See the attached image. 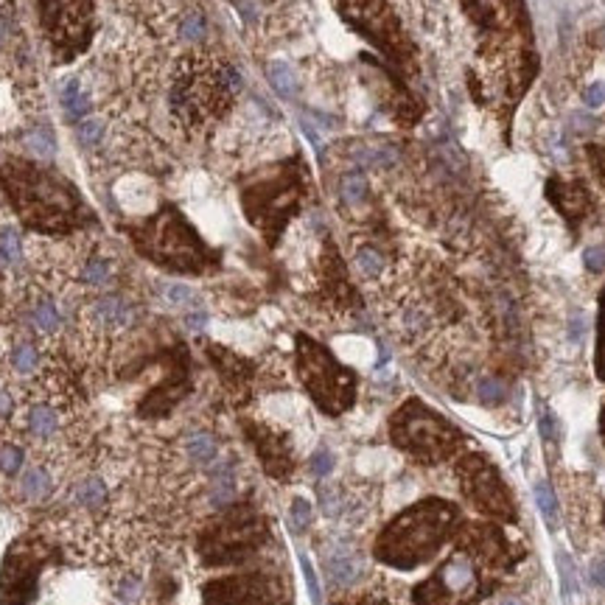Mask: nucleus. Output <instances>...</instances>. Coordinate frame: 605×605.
<instances>
[{
	"label": "nucleus",
	"mask_w": 605,
	"mask_h": 605,
	"mask_svg": "<svg viewBox=\"0 0 605 605\" xmlns=\"http://www.w3.org/2000/svg\"><path fill=\"white\" fill-rule=\"evenodd\" d=\"M28 319H31V328L43 336H53V334L62 331V311L51 297L34 300L31 309H28Z\"/></svg>",
	"instance_id": "19"
},
{
	"label": "nucleus",
	"mask_w": 605,
	"mask_h": 605,
	"mask_svg": "<svg viewBox=\"0 0 605 605\" xmlns=\"http://www.w3.org/2000/svg\"><path fill=\"white\" fill-rule=\"evenodd\" d=\"M43 28L62 59H70L93 31L96 0H37Z\"/></svg>",
	"instance_id": "7"
},
{
	"label": "nucleus",
	"mask_w": 605,
	"mask_h": 605,
	"mask_svg": "<svg viewBox=\"0 0 605 605\" xmlns=\"http://www.w3.org/2000/svg\"><path fill=\"white\" fill-rule=\"evenodd\" d=\"M585 266L594 270V272H600L605 266V247H594V250L585 253Z\"/></svg>",
	"instance_id": "43"
},
{
	"label": "nucleus",
	"mask_w": 605,
	"mask_h": 605,
	"mask_svg": "<svg viewBox=\"0 0 605 605\" xmlns=\"http://www.w3.org/2000/svg\"><path fill=\"white\" fill-rule=\"evenodd\" d=\"M76 135H79V144L84 149H93L98 140L104 138V121L101 118H84V121H79Z\"/></svg>",
	"instance_id": "33"
},
{
	"label": "nucleus",
	"mask_w": 605,
	"mask_h": 605,
	"mask_svg": "<svg viewBox=\"0 0 605 605\" xmlns=\"http://www.w3.org/2000/svg\"><path fill=\"white\" fill-rule=\"evenodd\" d=\"M476 393H479V398H483L485 404H499L507 396V387L502 381H496V379H485V381H479Z\"/></svg>",
	"instance_id": "36"
},
{
	"label": "nucleus",
	"mask_w": 605,
	"mask_h": 605,
	"mask_svg": "<svg viewBox=\"0 0 605 605\" xmlns=\"http://www.w3.org/2000/svg\"><path fill=\"white\" fill-rule=\"evenodd\" d=\"M106 496H110V493H106V483H104L101 476H96V474L82 476L76 491H74L76 505L84 507V510H90V513H96V510H101L106 505Z\"/></svg>",
	"instance_id": "22"
},
{
	"label": "nucleus",
	"mask_w": 605,
	"mask_h": 605,
	"mask_svg": "<svg viewBox=\"0 0 605 605\" xmlns=\"http://www.w3.org/2000/svg\"><path fill=\"white\" fill-rule=\"evenodd\" d=\"M23 144H26V149L31 152V154H37V157H53V152H57V146H53V140L45 135V132H31V135H26V140H23Z\"/></svg>",
	"instance_id": "35"
},
{
	"label": "nucleus",
	"mask_w": 605,
	"mask_h": 605,
	"mask_svg": "<svg viewBox=\"0 0 605 605\" xmlns=\"http://www.w3.org/2000/svg\"><path fill=\"white\" fill-rule=\"evenodd\" d=\"M362 605H384V602H373V600H365Z\"/></svg>",
	"instance_id": "49"
},
{
	"label": "nucleus",
	"mask_w": 605,
	"mask_h": 605,
	"mask_svg": "<svg viewBox=\"0 0 605 605\" xmlns=\"http://www.w3.org/2000/svg\"><path fill=\"white\" fill-rule=\"evenodd\" d=\"M23 468V449L14 443H0V474H17Z\"/></svg>",
	"instance_id": "34"
},
{
	"label": "nucleus",
	"mask_w": 605,
	"mask_h": 605,
	"mask_svg": "<svg viewBox=\"0 0 605 605\" xmlns=\"http://www.w3.org/2000/svg\"><path fill=\"white\" fill-rule=\"evenodd\" d=\"M558 563H561V580H563V589H566V592H575V572H572V563H569V558H566V555H561V558H558Z\"/></svg>",
	"instance_id": "42"
},
{
	"label": "nucleus",
	"mask_w": 605,
	"mask_h": 605,
	"mask_svg": "<svg viewBox=\"0 0 605 605\" xmlns=\"http://www.w3.org/2000/svg\"><path fill=\"white\" fill-rule=\"evenodd\" d=\"M546 193H549V200L558 205V210L563 213V216H569V219H580L583 213L589 210V193L575 183L553 180L546 188Z\"/></svg>",
	"instance_id": "16"
},
{
	"label": "nucleus",
	"mask_w": 605,
	"mask_h": 605,
	"mask_svg": "<svg viewBox=\"0 0 605 605\" xmlns=\"http://www.w3.org/2000/svg\"><path fill=\"white\" fill-rule=\"evenodd\" d=\"M213 356H216V367L224 373V379L230 384L239 387V384L247 381V365H244V359H239V356L227 353V350H213Z\"/></svg>",
	"instance_id": "28"
},
{
	"label": "nucleus",
	"mask_w": 605,
	"mask_h": 605,
	"mask_svg": "<svg viewBox=\"0 0 605 605\" xmlns=\"http://www.w3.org/2000/svg\"><path fill=\"white\" fill-rule=\"evenodd\" d=\"M9 362L17 373H23V376H28V373H34L40 367V348L34 345L31 340H17L12 353H9Z\"/></svg>",
	"instance_id": "25"
},
{
	"label": "nucleus",
	"mask_w": 605,
	"mask_h": 605,
	"mask_svg": "<svg viewBox=\"0 0 605 605\" xmlns=\"http://www.w3.org/2000/svg\"><path fill=\"white\" fill-rule=\"evenodd\" d=\"M26 429L31 437L37 440H48L59 432V412L57 406L48 401H37L26 409Z\"/></svg>",
	"instance_id": "18"
},
{
	"label": "nucleus",
	"mask_w": 605,
	"mask_h": 605,
	"mask_svg": "<svg viewBox=\"0 0 605 605\" xmlns=\"http://www.w3.org/2000/svg\"><path fill=\"white\" fill-rule=\"evenodd\" d=\"M460 476H462V491L468 493V499L479 510L496 515V519H507V522L515 519V507L510 502L505 485L499 483V476H496V471L483 457H468L462 462Z\"/></svg>",
	"instance_id": "10"
},
{
	"label": "nucleus",
	"mask_w": 605,
	"mask_h": 605,
	"mask_svg": "<svg viewBox=\"0 0 605 605\" xmlns=\"http://www.w3.org/2000/svg\"><path fill=\"white\" fill-rule=\"evenodd\" d=\"M266 74H270V82H272V87L278 90V96H283V98H292V96L297 93V79H295V70H292L287 62H272V65H270V70H266Z\"/></svg>",
	"instance_id": "27"
},
{
	"label": "nucleus",
	"mask_w": 605,
	"mask_h": 605,
	"mask_svg": "<svg viewBox=\"0 0 605 605\" xmlns=\"http://www.w3.org/2000/svg\"><path fill=\"white\" fill-rule=\"evenodd\" d=\"M115 275V263L101 253H87L79 263V280L90 289H104Z\"/></svg>",
	"instance_id": "20"
},
{
	"label": "nucleus",
	"mask_w": 605,
	"mask_h": 605,
	"mask_svg": "<svg viewBox=\"0 0 605 605\" xmlns=\"http://www.w3.org/2000/svg\"><path fill=\"white\" fill-rule=\"evenodd\" d=\"M163 297H166V302H171L174 309H193L200 302L197 292H193L191 287H185V283H166Z\"/></svg>",
	"instance_id": "32"
},
{
	"label": "nucleus",
	"mask_w": 605,
	"mask_h": 605,
	"mask_svg": "<svg viewBox=\"0 0 605 605\" xmlns=\"http://www.w3.org/2000/svg\"><path fill=\"white\" fill-rule=\"evenodd\" d=\"M23 255V244L14 227H0V263L14 266Z\"/></svg>",
	"instance_id": "30"
},
{
	"label": "nucleus",
	"mask_w": 605,
	"mask_h": 605,
	"mask_svg": "<svg viewBox=\"0 0 605 605\" xmlns=\"http://www.w3.org/2000/svg\"><path fill=\"white\" fill-rule=\"evenodd\" d=\"M393 440L401 449L412 452L420 460L437 462L457 449L460 435L452 423L429 412L423 404L412 401L393 418Z\"/></svg>",
	"instance_id": "6"
},
{
	"label": "nucleus",
	"mask_w": 605,
	"mask_h": 605,
	"mask_svg": "<svg viewBox=\"0 0 605 605\" xmlns=\"http://www.w3.org/2000/svg\"><path fill=\"white\" fill-rule=\"evenodd\" d=\"M311 466H314V471H317L319 476L328 474V471H331V454H328V452H319V454L314 457Z\"/></svg>",
	"instance_id": "46"
},
{
	"label": "nucleus",
	"mask_w": 605,
	"mask_h": 605,
	"mask_svg": "<svg viewBox=\"0 0 605 605\" xmlns=\"http://www.w3.org/2000/svg\"><path fill=\"white\" fill-rule=\"evenodd\" d=\"M302 575H306V583H309V592H311L314 605H319V585H317L314 569H311V563H309V561H302Z\"/></svg>",
	"instance_id": "44"
},
{
	"label": "nucleus",
	"mask_w": 605,
	"mask_h": 605,
	"mask_svg": "<svg viewBox=\"0 0 605 605\" xmlns=\"http://www.w3.org/2000/svg\"><path fill=\"white\" fill-rule=\"evenodd\" d=\"M597 373L605 379V292L600 300V334H597Z\"/></svg>",
	"instance_id": "38"
},
{
	"label": "nucleus",
	"mask_w": 605,
	"mask_h": 605,
	"mask_svg": "<svg viewBox=\"0 0 605 605\" xmlns=\"http://www.w3.org/2000/svg\"><path fill=\"white\" fill-rule=\"evenodd\" d=\"M602 432H605V412H602Z\"/></svg>",
	"instance_id": "50"
},
{
	"label": "nucleus",
	"mask_w": 605,
	"mask_h": 605,
	"mask_svg": "<svg viewBox=\"0 0 605 605\" xmlns=\"http://www.w3.org/2000/svg\"><path fill=\"white\" fill-rule=\"evenodd\" d=\"M589 157H592V169H594V174H597V180H600L602 188H605V149L592 146V149H589Z\"/></svg>",
	"instance_id": "41"
},
{
	"label": "nucleus",
	"mask_w": 605,
	"mask_h": 605,
	"mask_svg": "<svg viewBox=\"0 0 605 605\" xmlns=\"http://www.w3.org/2000/svg\"><path fill=\"white\" fill-rule=\"evenodd\" d=\"M353 263H356V272H359L362 278L367 280H376L384 275V255L376 250V247H359L353 255Z\"/></svg>",
	"instance_id": "26"
},
{
	"label": "nucleus",
	"mask_w": 605,
	"mask_h": 605,
	"mask_svg": "<svg viewBox=\"0 0 605 605\" xmlns=\"http://www.w3.org/2000/svg\"><path fill=\"white\" fill-rule=\"evenodd\" d=\"M479 597V572L474 558L466 553L452 555L435 578L426 580L415 592L418 605H471Z\"/></svg>",
	"instance_id": "9"
},
{
	"label": "nucleus",
	"mask_w": 605,
	"mask_h": 605,
	"mask_svg": "<svg viewBox=\"0 0 605 605\" xmlns=\"http://www.w3.org/2000/svg\"><path fill=\"white\" fill-rule=\"evenodd\" d=\"M37 572H40L37 549L31 546L14 549L4 566V605H26L34 594Z\"/></svg>",
	"instance_id": "12"
},
{
	"label": "nucleus",
	"mask_w": 605,
	"mask_h": 605,
	"mask_svg": "<svg viewBox=\"0 0 605 605\" xmlns=\"http://www.w3.org/2000/svg\"><path fill=\"white\" fill-rule=\"evenodd\" d=\"M263 541V524L253 510H233L213 527L202 541V558L210 566L236 563Z\"/></svg>",
	"instance_id": "8"
},
{
	"label": "nucleus",
	"mask_w": 605,
	"mask_h": 605,
	"mask_svg": "<svg viewBox=\"0 0 605 605\" xmlns=\"http://www.w3.org/2000/svg\"><path fill=\"white\" fill-rule=\"evenodd\" d=\"M253 440H255V449L261 454V460H263V468L270 471L272 476H289L292 454H289L287 443H283V437L275 435L272 429H266V426H255Z\"/></svg>",
	"instance_id": "15"
},
{
	"label": "nucleus",
	"mask_w": 605,
	"mask_h": 605,
	"mask_svg": "<svg viewBox=\"0 0 605 605\" xmlns=\"http://www.w3.org/2000/svg\"><path fill=\"white\" fill-rule=\"evenodd\" d=\"M53 491V479L45 468H28L20 479V493L31 502H43L48 499Z\"/></svg>",
	"instance_id": "24"
},
{
	"label": "nucleus",
	"mask_w": 605,
	"mask_h": 605,
	"mask_svg": "<svg viewBox=\"0 0 605 605\" xmlns=\"http://www.w3.org/2000/svg\"><path fill=\"white\" fill-rule=\"evenodd\" d=\"M183 452L193 462V466L208 468L210 462L219 457V443H216V437L208 435V432H191L183 440Z\"/></svg>",
	"instance_id": "21"
},
{
	"label": "nucleus",
	"mask_w": 605,
	"mask_h": 605,
	"mask_svg": "<svg viewBox=\"0 0 605 605\" xmlns=\"http://www.w3.org/2000/svg\"><path fill=\"white\" fill-rule=\"evenodd\" d=\"M340 193L345 205H362L367 200V180L362 174H348L340 183Z\"/></svg>",
	"instance_id": "31"
},
{
	"label": "nucleus",
	"mask_w": 605,
	"mask_h": 605,
	"mask_svg": "<svg viewBox=\"0 0 605 605\" xmlns=\"http://www.w3.org/2000/svg\"><path fill=\"white\" fill-rule=\"evenodd\" d=\"M132 306L121 295H98L90 306L84 309L87 323H90L96 331L106 334V331H123L130 328L132 323Z\"/></svg>",
	"instance_id": "13"
},
{
	"label": "nucleus",
	"mask_w": 605,
	"mask_h": 605,
	"mask_svg": "<svg viewBox=\"0 0 605 605\" xmlns=\"http://www.w3.org/2000/svg\"><path fill=\"white\" fill-rule=\"evenodd\" d=\"M295 205H297L295 180H272L247 191V213H250L253 222L261 224V230H270V233L272 227L278 230L287 222Z\"/></svg>",
	"instance_id": "11"
},
{
	"label": "nucleus",
	"mask_w": 605,
	"mask_h": 605,
	"mask_svg": "<svg viewBox=\"0 0 605 605\" xmlns=\"http://www.w3.org/2000/svg\"><path fill=\"white\" fill-rule=\"evenodd\" d=\"M583 101H585V106H592V110H597V106L605 104V87H602L600 82L589 84V87L583 90Z\"/></svg>",
	"instance_id": "40"
},
{
	"label": "nucleus",
	"mask_w": 605,
	"mask_h": 605,
	"mask_svg": "<svg viewBox=\"0 0 605 605\" xmlns=\"http://www.w3.org/2000/svg\"><path fill=\"white\" fill-rule=\"evenodd\" d=\"M239 74L230 65L210 62L205 57H188L177 67L171 84V110L188 127L205 123L239 90Z\"/></svg>",
	"instance_id": "3"
},
{
	"label": "nucleus",
	"mask_w": 605,
	"mask_h": 605,
	"mask_svg": "<svg viewBox=\"0 0 605 605\" xmlns=\"http://www.w3.org/2000/svg\"><path fill=\"white\" fill-rule=\"evenodd\" d=\"M541 432H544L546 440H555V420H553V415H549V412H544V418H541Z\"/></svg>",
	"instance_id": "47"
},
{
	"label": "nucleus",
	"mask_w": 605,
	"mask_h": 605,
	"mask_svg": "<svg viewBox=\"0 0 605 605\" xmlns=\"http://www.w3.org/2000/svg\"><path fill=\"white\" fill-rule=\"evenodd\" d=\"M138 247L157 263L183 272H200L210 261L208 247L177 210H163L138 233Z\"/></svg>",
	"instance_id": "4"
},
{
	"label": "nucleus",
	"mask_w": 605,
	"mask_h": 605,
	"mask_svg": "<svg viewBox=\"0 0 605 605\" xmlns=\"http://www.w3.org/2000/svg\"><path fill=\"white\" fill-rule=\"evenodd\" d=\"M12 412H14V398L6 393V389H0V420L12 418Z\"/></svg>",
	"instance_id": "45"
},
{
	"label": "nucleus",
	"mask_w": 605,
	"mask_h": 605,
	"mask_svg": "<svg viewBox=\"0 0 605 605\" xmlns=\"http://www.w3.org/2000/svg\"><path fill=\"white\" fill-rule=\"evenodd\" d=\"M205 31H208V26L200 12H185L180 17V23H177V34H180V40H185V43L205 40Z\"/></svg>",
	"instance_id": "29"
},
{
	"label": "nucleus",
	"mask_w": 605,
	"mask_h": 605,
	"mask_svg": "<svg viewBox=\"0 0 605 605\" xmlns=\"http://www.w3.org/2000/svg\"><path fill=\"white\" fill-rule=\"evenodd\" d=\"M536 502H538L541 513L546 515V522H553V519H555V513H558V502H555L553 488H549L546 483L536 485Z\"/></svg>",
	"instance_id": "37"
},
{
	"label": "nucleus",
	"mask_w": 605,
	"mask_h": 605,
	"mask_svg": "<svg viewBox=\"0 0 605 605\" xmlns=\"http://www.w3.org/2000/svg\"><path fill=\"white\" fill-rule=\"evenodd\" d=\"M326 569L336 585H353L362 575V558L348 546H336L326 561Z\"/></svg>",
	"instance_id": "17"
},
{
	"label": "nucleus",
	"mask_w": 605,
	"mask_h": 605,
	"mask_svg": "<svg viewBox=\"0 0 605 605\" xmlns=\"http://www.w3.org/2000/svg\"><path fill=\"white\" fill-rule=\"evenodd\" d=\"M23 48H26V37H23L17 0H0V65L17 62Z\"/></svg>",
	"instance_id": "14"
},
{
	"label": "nucleus",
	"mask_w": 605,
	"mask_h": 605,
	"mask_svg": "<svg viewBox=\"0 0 605 605\" xmlns=\"http://www.w3.org/2000/svg\"><path fill=\"white\" fill-rule=\"evenodd\" d=\"M309 522H311V505L306 499H295L292 502V524H295V530L309 527Z\"/></svg>",
	"instance_id": "39"
},
{
	"label": "nucleus",
	"mask_w": 605,
	"mask_h": 605,
	"mask_svg": "<svg viewBox=\"0 0 605 605\" xmlns=\"http://www.w3.org/2000/svg\"><path fill=\"white\" fill-rule=\"evenodd\" d=\"M0 183L9 191L23 222L34 230L59 233L82 222V202L76 191L48 171L28 163H9L0 171Z\"/></svg>",
	"instance_id": "1"
},
{
	"label": "nucleus",
	"mask_w": 605,
	"mask_h": 605,
	"mask_svg": "<svg viewBox=\"0 0 605 605\" xmlns=\"http://www.w3.org/2000/svg\"><path fill=\"white\" fill-rule=\"evenodd\" d=\"M59 96H62V110H65V115L70 121H84L87 118V113H90V98H87L82 82H76V79L65 82Z\"/></svg>",
	"instance_id": "23"
},
{
	"label": "nucleus",
	"mask_w": 605,
	"mask_h": 605,
	"mask_svg": "<svg viewBox=\"0 0 605 605\" xmlns=\"http://www.w3.org/2000/svg\"><path fill=\"white\" fill-rule=\"evenodd\" d=\"M297 370L300 379L311 393V398L326 409V412H342L353 401L356 379L334 356L306 336L297 340Z\"/></svg>",
	"instance_id": "5"
},
{
	"label": "nucleus",
	"mask_w": 605,
	"mask_h": 605,
	"mask_svg": "<svg viewBox=\"0 0 605 605\" xmlns=\"http://www.w3.org/2000/svg\"><path fill=\"white\" fill-rule=\"evenodd\" d=\"M457 510L443 499H426L412 505L389 524L376 544V555L389 566H418L429 561L446 541Z\"/></svg>",
	"instance_id": "2"
},
{
	"label": "nucleus",
	"mask_w": 605,
	"mask_h": 605,
	"mask_svg": "<svg viewBox=\"0 0 605 605\" xmlns=\"http://www.w3.org/2000/svg\"><path fill=\"white\" fill-rule=\"evenodd\" d=\"M202 326H205V314H191V317H188V328L197 331V328H202Z\"/></svg>",
	"instance_id": "48"
}]
</instances>
